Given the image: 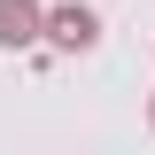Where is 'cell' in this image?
Returning a JSON list of instances; mask_svg holds the SVG:
<instances>
[{
  "label": "cell",
  "mask_w": 155,
  "mask_h": 155,
  "mask_svg": "<svg viewBox=\"0 0 155 155\" xmlns=\"http://www.w3.org/2000/svg\"><path fill=\"white\" fill-rule=\"evenodd\" d=\"M47 39V8L39 0H0V47H39Z\"/></svg>",
  "instance_id": "7a4b0ae2"
},
{
  "label": "cell",
  "mask_w": 155,
  "mask_h": 155,
  "mask_svg": "<svg viewBox=\"0 0 155 155\" xmlns=\"http://www.w3.org/2000/svg\"><path fill=\"white\" fill-rule=\"evenodd\" d=\"M47 39H54L62 54H85V47L101 39V16L85 8V0H62V8H47Z\"/></svg>",
  "instance_id": "6da1fadb"
},
{
  "label": "cell",
  "mask_w": 155,
  "mask_h": 155,
  "mask_svg": "<svg viewBox=\"0 0 155 155\" xmlns=\"http://www.w3.org/2000/svg\"><path fill=\"white\" fill-rule=\"evenodd\" d=\"M147 124H155V101H147Z\"/></svg>",
  "instance_id": "3957f363"
}]
</instances>
